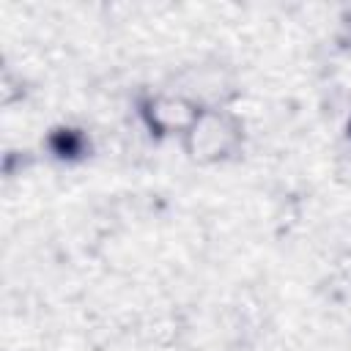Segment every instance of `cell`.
I'll list each match as a JSON object with an SVG mask.
<instances>
[{
	"mask_svg": "<svg viewBox=\"0 0 351 351\" xmlns=\"http://www.w3.org/2000/svg\"><path fill=\"white\" fill-rule=\"evenodd\" d=\"M239 140V129L228 115H197L189 126V151L195 159H219Z\"/></svg>",
	"mask_w": 351,
	"mask_h": 351,
	"instance_id": "cell-1",
	"label": "cell"
},
{
	"mask_svg": "<svg viewBox=\"0 0 351 351\" xmlns=\"http://www.w3.org/2000/svg\"><path fill=\"white\" fill-rule=\"evenodd\" d=\"M197 115H192V110L181 101V99H156L151 104V121L162 129H181V126H192Z\"/></svg>",
	"mask_w": 351,
	"mask_h": 351,
	"instance_id": "cell-2",
	"label": "cell"
}]
</instances>
